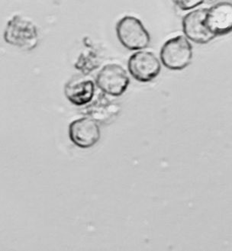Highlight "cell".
<instances>
[{"mask_svg": "<svg viewBox=\"0 0 232 251\" xmlns=\"http://www.w3.org/2000/svg\"><path fill=\"white\" fill-rule=\"evenodd\" d=\"M6 43L24 50H32L39 40L38 28L32 21L16 15L8 22L3 35Z\"/></svg>", "mask_w": 232, "mask_h": 251, "instance_id": "obj_1", "label": "cell"}, {"mask_svg": "<svg viewBox=\"0 0 232 251\" xmlns=\"http://www.w3.org/2000/svg\"><path fill=\"white\" fill-rule=\"evenodd\" d=\"M193 56V46L189 39L183 35L169 39L163 44L160 53L162 64L167 69L172 71H181L186 68L192 62Z\"/></svg>", "mask_w": 232, "mask_h": 251, "instance_id": "obj_2", "label": "cell"}, {"mask_svg": "<svg viewBox=\"0 0 232 251\" xmlns=\"http://www.w3.org/2000/svg\"><path fill=\"white\" fill-rule=\"evenodd\" d=\"M116 35L123 46L130 50H143L149 46L151 36L138 18L126 16L116 24Z\"/></svg>", "mask_w": 232, "mask_h": 251, "instance_id": "obj_3", "label": "cell"}, {"mask_svg": "<svg viewBox=\"0 0 232 251\" xmlns=\"http://www.w3.org/2000/svg\"><path fill=\"white\" fill-rule=\"evenodd\" d=\"M96 84L103 93L118 97L124 94L130 84L126 70L116 64L104 66L96 78Z\"/></svg>", "mask_w": 232, "mask_h": 251, "instance_id": "obj_4", "label": "cell"}, {"mask_svg": "<svg viewBox=\"0 0 232 251\" xmlns=\"http://www.w3.org/2000/svg\"><path fill=\"white\" fill-rule=\"evenodd\" d=\"M128 68L134 79L141 83H148L158 76L161 64L155 53L140 50L133 53L129 59Z\"/></svg>", "mask_w": 232, "mask_h": 251, "instance_id": "obj_5", "label": "cell"}, {"mask_svg": "<svg viewBox=\"0 0 232 251\" xmlns=\"http://www.w3.org/2000/svg\"><path fill=\"white\" fill-rule=\"evenodd\" d=\"M68 131L72 143L82 149L93 148L101 138L100 126L91 118H81L73 121Z\"/></svg>", "mask_w": 232, "mask_h": 251, "instance_id": "obj_6", "label": "cell"}, {"mask_svg": "<svg viewBox=\"0 0 232 251\" xmlns=\"http://www.w3.org/2000/svg\"><path fill=\"white\" fill-rule=\"evenodd\" d=\"M207 10L208 9H196L182 18V31L191 42L206 45L216 37L208 30L205 23Z\"/></svg>", "mask_w": 232, "mask_h": 251, "instance_id": "obj_7", "label": "cell"}, {"mask_svg": "<svg viewBox=\"0 0 232 251\" xmlns=\"http://www.w3.org/2000/svg\"><path fill=\"white\" fill-rule=\"evenodd\" d=\"M206 25L215 36L232 32V3L220 2L207 10Z\"/></svg>", "mask_w": 232, "mask_h": 251, "instance_id": "obj_8", "label": "cell"}, {"mask_svg": "<svg viewBox=\"0 0 232 251\" xmlns=\"http://www.w3.org/2000/svg\"><path fill=\"white\" fill-rule=\"evenodd\" d=\"M95 90V83L91 79H71L64 86L66 98L76 106H83L91 102Z\"/></svg>", "mask_w": 232, "mask_h": 251, "instance_id": "obj_9", "label": "cell"}, {"mask_svg": "<svg viewBox=\"0 0 232 251\" xmlns=\"http://www.w3.org/2000/svg\"><path fill=\"white\" fill-rule=\"evenodd\" d=\"M206 0H172L174 5L182 11H189L196 9L204 3Z\"/></svg>", "mask_w": 232, "mask_h": 251, "instance_id": "obj_10", "label": "cell"}]
</instances>
